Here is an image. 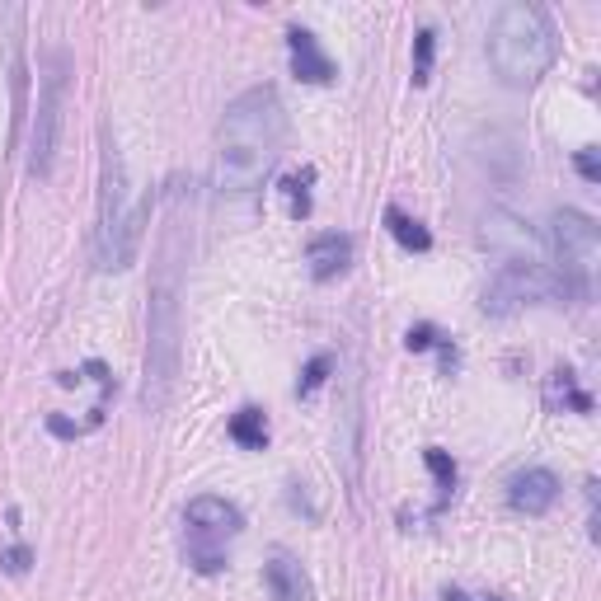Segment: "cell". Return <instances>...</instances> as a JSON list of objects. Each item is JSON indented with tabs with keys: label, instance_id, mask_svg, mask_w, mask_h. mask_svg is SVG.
<instances>
[{
	"label": "cell",
	"instance_id": "17",
	"mask_svg": "<svg viewBox=\"0 0 601 601\" xmlns=\"http://www.w3.org/2000/svg\"><path fill=\"white\" fill-rule=\"evenodd\" d=\"M310 179H315V170H301L282 184V193H287V212H292L296 221H306L310 216Z\"/></svg>",
	"mask_w": 601,
	"mask_h": 601
},
{
	"label": "cell",
	"instance_id": "18",
	"mask_svg": "<svg viewBox=\"0 0 601 601\" xmlns=\"http://www.w3.org/2000/svg\"><path fill=\"white\" fill-rule=\"evenodd\" d=\"M432 57H437V33L418 29L414 33V85H428L432 80Z\"/></svg>",
	"mask_w": 601,
	"mask_h": 601
},
{
	"label": "cell",
	"instance_id": "14",
	"mask_svg": "<svg viewBox=\"0 0 601 601\" xmlns=\"http://www.w3.org/2000/svg\"><path fill=\"white\" fill-rule=\"evenodd\" d=\"M386 231L395 235V245L409 249V254H428L432 249V235L423 221H414L409 212H400V207H386Z\"/></svg>",
	"mask_w": 601,
	"mask_h": 601
},
{
	"label": "cell",
	"instance_id": "9",
	"mask_svg": "<svg viewBox=\"0 0 601 601\" xmlns=\"http://www.w3.org/2000/svg\"><path fill=\"white\" fill-rule=\"evenodd\" d=\"M479 240L489 245V254H498V263H522V268H550V245L545 235L522 221L517 212H489Z\"/></svg>",
	"mask_w": 601,
	"mask_h": 601
},
{
	"label": "cell",
	"instance_id": "3",
	"mask_svg": "<svg viewBox=\"0 0 601 601\" xmlns=\"http://www.w3.org/2000/svg\"><path fill=\"white\" fill-rule=\"evenodd\" d=\"M559 57V33L550 15L531 5V0H508L498 5L494 24H489V62L503 76V85L522 90L536 85Z\"/></svg>",
	"mask_w": 601,
	"mask_h": 601
},
{
	"label": "cell",
	"instance_id": "23",
	"mask_svg": "<svg viewBox=\"0 0 601 601\" xmlns=\"http://www.w3.org/2000/svg\"><path fill=\"white\" fill-rule=\"evenodd\" d=\"M578 170H583V179H587V184H597V179H601L597 146H583V151H578Z\"/></svg>",
	"mask_w": 601,
	"mask_h": 601
},
{
	"label": "cell",
	"instance_id": "21",
	"mask_svg": "<svg viewBox=\"0 0 601 601\" xmlns=\"http://www.w3.org/2000/svg\"><path fill=\"white\" fill-rule=\"evenodd\" d=\"M33 564V550L29 545H10V550H0V569L10 573V578H24Z\"/></svg>",
	"mask_w": 601,
	"mask_h": 601
},
{
	"label": "cell",
	"instance_id": "12",
	"mask_svg": "<svg viewBox=\"0 0 601 601\" xmlns=\"http://www.w3.org/2000/svg\"><path fill=\"white\" fill-rule=\"evenodd\" d=\"M287 47H292V76L306 85H329L334 80V62L320 52L310 29H287Z\"/></svg>",
	"mask_w": 601,
	"mask_h": 601
},
{
	"label": "cell",
	"instance_id": "15",
	"mask_svg": "<svg viewBox=\"0 0 601 601\" xmlns=\"http://www.w3.org/2000/svg\"><path fill=\"white\" fill-rule=\"evenodd\" d=\"M231 442H235V447H245V451H263V447H268V418H263V409L245 404V409L231 418Z\"/></svg>",
	"mask_w": 601,
	"mask_h": 601
},
{
	"label": "cell",
	"instance_id": "10",
	"mask_svg": "<svg viewBox=\"0 0 601 601\" xmlns=\"http://www.w3.org/2000/svg\"><path fill=\"white\" fill-rule=\"evenodd\" d=\"M508 503H512V512L545 517V512L559 503V475H555V470H545V465L517 470V475L508 479Z\"/></svg>",
	"mask_w": 601,
	"mask_h": 601
},
{
	"label": "cell",
	"instance_id": "5",
	"mask_svg": "<svg viewBox=\"0 0 601 601\" xmlns=\"http://www.w3.org/2000/svg\"><path fill=\"white\" fill-rule=\"evenodd\" d=\"M550 278H555V296L564 301H587L592 296V278H597L601 259V231L597 221L578 207L550 216Z\"/></svg>",
	"mask_w": 601,
	"mask_h": 601
},
{
	"label": "cell",
	"instance_id": "2",
	"mask_svg": "<svg viewBox=\"0 0 601 601\" xmlns=\"http://www.w3.org/2000/svg\"><path fill=\"white\" fill-rule=\"evenodd\" d=\"M287 137V108L273 85H254L226 104L216 123V188L254 193L278 165Z\"/></svg>",
	"mask_w": 601,
	"mask_h": 601
},
{
	"label": "cell",
	"instance_id": "24",
	"mask_svg": "<svg viewBox=\"0 0 601 601\" xmlns=\"http://www.w3.org/2000/svg\"><path fill=\"white\" fill-rule=\"evenodd\" d=\"M442 601H498V597H470V592H461V587H447V597Z\"/></svg>",
	"mask_w": 601,
	"mask_h": 601
},
{
	"label": "cell",
	"instance_id": "22",
	"mask_svg": "<svg viewBox=\"0 0 601 601\" xmlns=\"http://www.w3.org/2000/svg\"><path fill=\"white\" fill-rule=\"evenodd\" d=\"M404 343H409V353H428L432 343H437V329H432V324H414Z\"/></svg>",
	"mask_w": 601,
	"mask_h": 601
},
{
	"label": "cell",
	"instance_id": "1",
	"mask_svg": "<svg viewBox=\"0 0 601 601\" xmlns=\"http://www.w3.org/2000/svg\"><path fill=\"white\" fill-rule=\"evenodd\" d=\"M188 254H193V188L170 179L160 188V235H155L151 292H146V367H141V409L151 418L179 381V339H184V292H188Z\"/></svg>",
	"mask_w": 601,
	"mask_h": 601
},
{
	"label": "cell",
	"instance_id": "7",
	"mask_svg": "<svg viewBox=\"0 0 601 601\" xmlns=\"http://www.w3.org/2000/svg\"><path fill=\"white\" fill-rule=\"evenodd\" d=\"M66 52H47L43 80H38V108H33V132H29V174L33 179H52V160H57V132H62V104H66Z\"/></svg>",
	"mask_w": 601,
	"mask_h": 601
},
{
	"label": "cell",
	"instance_id": "19",
	"mask_svg": "<svg viewBox=\"0 0 601 601\" xmlns=\"http://www.w3.org/2000/svg\"><path fill=\"white\" fill-rule=\"evenodd\" d=\"M329 371H334V357H329V353H315V357L306 362V371H301V381H296V395H301V400H310V395H315V390L329 381Z\"/></svg>",
	"mask_w": 601,
	"mask_h": 601
},
{
	"label": "cell",
	"instance_id": "8",
	"mask_svg": "<svg viewBox=\"0 0 601 601\" xmlns=\"http://www.w3.org/2000/svg\"><path fill=\"white\" fill-rule=\"evenodd\" d=\"M555 296V278L550 268H522V263H498L489 287H484V315H517L531 301H550Z\"/></svg>",
	"mask_w": 601,
	"mask_h": 601
},
{
	"label": "cell",
	"instance_id": "4",
	"mask_svg": "<svg viewBox=\"0 0 601 601\" xmlns=\"http://www.w3.org/2000/svg\"><path fill=\"white\" fill-rule=\"evenodd\" d=\"M141 221L146 207L132 202L127 188V160L118 141L104 127V165H99V226H94V268L99 273H123L137 259L141 245Z\"/></svg>",
	"mask_w": 601,
	"mask_h": 601
},
{
	"label": "cell",
	"instance_id": "6",
	"mask_svg": "<svg viewBox=\"0 0 601 601\" xmlns=\"http://www.w3.org/2000/svg\"><path fill=\"white\" fill-rule=\"evenodd\" d=\"M188 526V564L198 573H221L226 569V540L240 536L245 512L235 508L231 498H193L184 508Z\"/></svg>",
	"mask_w": 601,
	"mask_h": 601
},
{
	"label": "cell",
	"instance_id": "13",
	"mask_svg": "<svg viewBox=\"0 0 601 601\" xmlns=\"http://www.w3.org/2000/svg\"><path fill=\"white\" fill-rule=\"evenodd\" d=\"M263 583H268V597L273 601H310L306 569H301L287 550H278V555L263 564Z\"/></svg>",
	"mask_w": 601,
	"mask_h": 601
},
{
	"label": "cell",
	"instance_id": "16",
	"mask_svg": "<svg viewBox=\"0 0 601 601\" xmlns=\"http://www.w3.org/2000/svg\"><path fill=\"white\" fill-rule=\"evenodd\" d=\"M545 404L550 409H578V414H592V400H587L583 390H578V381H573V371H564V367H555L550 371V386H545Z\"/></svg>",
	"mask_w": 601,
	"mask_h": 601
},
{
	"label": "cell",
	"instance_id": "11",
	"mask_svg": "<svg viewBox=\"0 0 601 601\" xmlns=\"http://www.w3.org/2000/svg\"><path fill=\"white\" fill-rule=\"evenodd\" d=\"M306 263H310V278L315 282H334L353 263V235L343 231H324L306 245Z\"/></svg>",
	"mask_w": 601,
	"mask_h": 601
},
{
	"label": "cell",
	"instance_id": "20",
	"mask_svg": "<svg viewBox=\"0 0 601 601\" xmlns=\"http://www.w3.org/2000/svg\"><path fill=\"white\" fill-rule=\"evenodd\" d=\"M423 465L432 470V479H437V489H442V498H451V489H456V461H451L447 451L428 447V451H423Z\"/></svg>",
	"mask_w": 601,
	"mask_h": 601
}]
</instances>
